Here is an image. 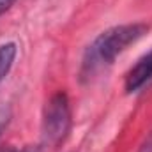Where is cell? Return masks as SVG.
Wrapping results in <instances>:
<instances>
[{
  "label": "cell",
  "mask_w": 152,
  "mask_h": 152,
  "mask_svg": "<svg viewBox=\"0 0 152 152\" xmlns=\"http://www.w3.org/2000/svg\"><path fill=\"white\" fill-rule=\"evenodd\" d=\"M25 152H36V151H25Z\"/></svg>",
  "instance_id": "9c48e42d"
},
{
  "label": "cell",
  "mask_w": 152,
  "mask_h": 152,
  "mask_svg": "<svg viewBox=\"0 0 152 152\" xmlns=\"http://www.w3.org/2000/svg\"><path fill=\"white\" fill-rule=\"evenodd\" d=\"M16 53H18V48H16L14 42H5V44L0 46V83L9 75V71L14 64Z\"/></svg>",
  "instance_id": "277c9868"
},
{
  "label": "cell",
  "mask_w": 152,
  "mask_h": 152,
  "mask_svg": "<svg viewBox=\"0 0 152 152\" xmlns=\"http://www.w3.org/2000/svg\"><path fill=\"white\" fill-rule=\"evenodd\" d=\"M0 152H18V151L12 149V147H0Z\"/></svg>",
  "instance_id": "52a82bcc"
},
{
  "label": "cell",
  "mask_w": 152,
  "mask_h": 152,
  "mask_svg": "<svg viewBox=\"0 0 152 152\" xmlns=\"http://www.w3.org/2000/svg\"><path fill=\"white\" fill-rule=\"evenodd\" d=\"M2 129H4V126H2V124H0V133H2Z\"/></svg>",
  "instance_id": "ba28073f"
},
{
  "label": "cell",
  "mask_w": 152,
  "mask_h": 152,
  "mask_svg": "<svg viewBox=\"0 0 152 152\" xmlns=\"http://www.w3.org/2000/svg\"><path fill=\"white\" fill-rule=\"evenodd\" d=\"M14 2H16V0H0V14L7 12V11L14 5Z\"/></svg>",
  "instance_id": "5b68a950"
},
{
  "label": "cell",
  "mask_w": 152,
  "mask_h": 152,
  "mask_svg": "<svg viewBox=\"0 0 152 152\" xmlns=\"http://www.w3.org/2000/svg\"><path fill=\"white\" fill-rule=\"evenodd\" d=\"M71 104L66 92H57L50 97L42 110V143L51 149H58L71 133Z\"/></svg>",
  "instance_id": "7a4b0ae2"
},
{
  "label": "cell",
  "mask_w": 152,
  "mask_h": 152,
  "mask_svg": "<svg viewBox=\"0 0 152 152\" xmlns=\"http://www.w3.org/2000/svg\"><path fill=\"white\" fill-rule=\"evenodd\" d=\"M147 30L149 27L143 23H127V25H117L101 32L83 55L81 76L90 78L103 67L112 66L115 58L120 53H124L131 44H134L138 39L143 37Z\"/></svg>",
  "instance_id": "6da1fadb"
},
{
  "label": "cell",
  "mask_w": 152,
  "mask_h": 152,
  "mask_svg": "<svg viewBox=\"0 0 152 152\" xmlns=\"http://www.w3.org/2000/svg\"><path fill=\"white\" fill-rule=\"evenodd\" d=\"M140 152H152V136L145 142V145L142 147V151H140Z\"/></svg>",
  "instance_id": "8992f818"
},
{
  "label": "cell",
  "mask_w": 152,
  "mask_h": 152,
  "mask_svg": "<svg viewBox=\"0 0 152 152\" xmlns=\"http://www.w3.org/2000/svg\"><path fill=\"white\" fill-rule=\"evenodd\" d=\"M152 80V50L143 55L126 75V90L127 92H136L142 88L147 81Z\"/></svg>",
  "instance_id": "3957f363"
}]
</instances>
